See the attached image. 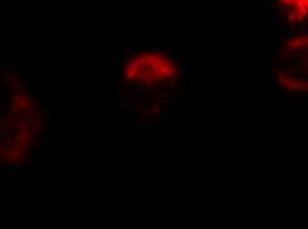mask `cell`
I'll use <instances>...</instances> for the list:
<instances>
[{"mask_svg": "<svg viewBox=\"0 0 308 229\" xmlns=\"http://www.w3.org/2000/svg\"><path fill=\"white\" fill-rule=\"evenodd\" d=\"M183 80L179 62L154 48L130 52L119 62V86L148 115H155L178 96Z\"/></svg>", "mask_w": 308, "mask_h": 229, "instance_id": "6da1fadb", "label": "cell"}, {"mask_svg": "<svg viewBox=\"0 0 308 229\" xmlns=\"http://www.w3.org/2000/svg\"><path fill=\"white\" fill-rule=\"evenodd\" d=\"M281 25L291 31L308 27V0H268Z\"/></svg>", "mask_w": 308, "mask_h": 229, "instance_id": "3957f363", "label": "cell"}, {"mask_svg": "<svg viewBox=\"0 0 308 229\" xmlns=\"http://www.w3.org/2000/svg\"><path fill=\"white\" fill-rule=\"evenodd\" d=\"M271 82L289 94H308V33L287 37L270 65Z\"/></svg>", "mask_w": 308, "mask_h": 229, "instance_id": "7a4b0ae2", "label": "cell"}]
</instances>
